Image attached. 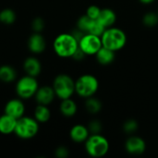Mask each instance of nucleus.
<instances>
[{"label": "nucleus", "instance_id": "obj_1", "mask_svg": "<svg viewBox=\"0 0 158 158\" xmlns=\"http://www.w3.org/2000/svg\"><path fill=\"white\" fill-rule=\"evenodd\" d=\"M53 47L59 57L68 58L72 57L79 47V43L71 33H61L55 38Z\"/></svg>", "mask_w": 158, "mask_h": 158}, {"label": "nucleus", "instance_id": "obj_2", "mask_svg": "<svg viewBox=\"0 0 158 158\" xmlns=\"http://www.w3.org/2000/svg\"><path fill=\"white\" fill-rule=\"evenodd\" d=\"M101 40L104 47L117 52L125 46L127 43V35L121 29L111 26L105 30L101 35Z\"/></svg>", "mask_w": 158, "mask_h": 158}, {"label": "nucleus", "instance_id": "obj_3", "mask_svg": "<svg viewBox=\"0 0 158 158\" xmlns=\"http://www.w3.org/2000/svg\"><path fill=\"white\" fill-rule=\"evenodd\" d=\"M39 131V122L31 117L23 116L17 119L14 133L21 140H30L37 135Z\"/></svg>", "mask_w": 158, "mask_h": 158}, {"label": "nucleus", "instance_id": "obj_4", "mask_svg": "<svg viewBox=\"0 0 158 158\" xmlns=\"http://www.w3.org/2000/svg\"><path fill=\"white\" fill-rule=\"evenodd\" d=\"M53 89L56 96L60 100L71 98L75 93V81L68 74L57 75L53 81Z\"/></svg>", "mask_w": 158, "mask_h": 158}, {"label": "nucleus", "instance_id": "obj_5", "mask_svg": "<svg viewBox=\"0 0 158 158\" xmlns=\"http://www.w3.org/2000/svg\"><path fill=\"white\" fill-rule=\"evenodd\" d=\"M85 150L92 157H103L109 150V143L101 134H92L85 141Z\"/></svg>", "mask_w": 158, "mask_h": 158}, {"label": "nucleus", "instance_id": "obj_6", "mask_svg": "<svg viewBox=\"0 0 158 158\" xmlns=\"http://www.w3.org/2000/svg\"><path fill=\"white\" fill-rule=\"evenodd\" d=\"M98 87V80L91 74L81 75L75 81V93L83 98L94 96V94L97 92Z\"/></svg>", "mask_w": 158, "mask_h": 158}, {"label": "nucleus", "instance_id": "obj_7", "mask_svg": "<svg viewBox=\"0 0 158 158\" xmlns=\"http://www.w3.org/2000/svg\"><path fill=\"white\" fill-rule=\"evenodd\" d=\"M39 88L38 81L36 77H32L30 75H25L19 79L16 83V94L17 95L22 99L27 100L31 97H34L37 90Z\"/></svg>", "mask_w": 158, "mask_h": 158}, {"label": "nucleus", "instance_id": "obj_8", "mask_svg": "<svg viewBox=\"0 0 158 158\" xmlns=\"http://www.w3.org/2000/svg\"><path fill=\"white\" fill-rule=\"evenodd\" d=\"M102 46L101 37L91 33H85L79 41V47L87 56L95 55Z\"/></svg>", "mask_w": 158, "mask_h": 158}, {"label": "nucleus", "instance_id": "obj_9", "mask_svg": "<svg viewBox=\"0 0 158 158\" xmlns=\"http://www.w3.org/2000/svg\"><path fill=\"white\" fill-rule=\"evenodd\" d=\"M4 113L15 118L16 119L23 117L25 113V106L22 99L19 97L10 99L8 102H6L4 107Z\"/></svg>", "mask_w": 158, "mask_h": 158}, {"label": "nucleus", "instance_id": "obj_10", "mask_svg": "<svg viewBox=\"0 0 158 158\" xmlns=\"http://www.w3.org/2000/svg\"><path fill=\"white\" fill-rule=\"evenodd\" d=\"M126 151L133 156L143 155L146 149V143L143 139L139 136H131L125 143Z\"/></svg>", "mask_w": 158, "mask_h": 158}, {"label": "nucleus", "instance_id": "obj_11", "mask_svg": "<svg viewBox=\"0 0 158 158\" xmlns=\"http://www.w3.org/2000/svg\"><path fill=\"white\" fill-rule=\"evenodd\" d=\"M55 97H56V94L53 87L47 85L39 87L34 95L35 101L40 105H44V106L50 105L54 101Z\"/></svg>", "mask_w": 158, "mask_h": 158}, {"label": "nucleus", "instance_id": "obj_12", "mask_svg": "<svg viewBox=\"0 0 158 158\" xmlns=\"http://www.w3.org/2000/svg\"><path fill=\"white\" fill-rule=\"evenodd\" d=\"M46 43L41 32H33L28 39V48L32 54H41L45 50Z\"/></svg>", "mask_w": 158, "mask_h": 158}, {"label": "nucleus", "instance_id": "obj_13", "mask_svg": "<svg viewBox=\"0 0 158 158\" xmlns=\"http://www.w3.org/2000/svg\"><path fill=\"white\" fill-rule=\"evenodd\" d=\"M23 69L27 75L37 77L42 71V64L35 56H29L23 62Z\"/></svg>", "mask_w": 158, "mask_h": 158}, {"label": "nucleus", "instance_id": "obj_14", "mask_svg": "<svg viewBox=\"0 0 158 158\" xmlns=\"http://www.w3.org/2000/svg\"><path fill=\"white\" fill-rule=\"evenodd\" d=\"M89 134H90V131H89L88 128L83 125H81V124L73 126L69 131L70 139L73 142L78 143H83V142L85 143V141L90 136Z\"/></svg>", "mask_w": 158, "mask_h": 158}, {"label": "nucleus", "instance_id": "obj_15", "mask_svg": "<svg viewBox=\"0 0 158 158\" xmlns=\"http://www.w3.org/2000/svg\"><path fill=\"white\" fill-rule=\"evenodd\" d=\"M16 123L17 119L15 118L4 113V115L0 117V133L5 135L14 133Z\"/></svg>", "mask_w": 158, "mask_h": 158}, {"label": "nucleus", "instance_id": "obj_16", "mask_svg": "<svg viewBox=\"0 0 158 158\" xmlns=\"http://www.w3.org/2000/svg\"><path fill=\"white\" fill-rule=\"evenodd\" d=\"M106 28L111 27L117 19L115 11L111 8H101L99 17L97 19Z\"/></svg>", "mask_w": 158, "mask_h": 158}, {"label": "nucleus", "instance_id": "obj_17", "mask_svg": "<svg viewBox=\"0 0 158 158\" xmlns=\"http://www.w3.org/2000/svg\"><path fill=\"white\" fill-rule=\"evenodd\" d=\"M59 109H60L61 114L64 117L71 118V117L75 116L78 108H77L76 103L71 98H68V99L61 100V104H60Z\"/></svg>", "mask_w": 158, "mask_h": 158}, {"label": "nucleus", "instance_id": "obj_18", "mask_svg": "<svg viewBox=\"0 0 158 158\" xmlns=\"http://www.w3.org/2000/svg\"><path fill=\"white\" fill-rule=\"evenodd\" d=\"M95 56L97 61L101 65H109L115 59V52L106 47L102 46L99 49V51L95 54Z\"/></svg>", "mask_w": 158, "mask_h": 158}, {"label": "nucleus", "instance_id": "obj_19", "mask_svg": "<svg viewBox=\"0 0 158 158\" xmlns=\"http://www.w3.org/2000/svg\"><path fill=\"white\" fill-rule=\"evenodd\" d=\"M33 118L39 123H46L51 118V111L47 106L38 104V106L34 109Z\"/></svg>", "mask_w": 158, "mask_h": 158}, {"label": "nucleus", "instance_id": "obj_20", "mask_svg": "<svg viewBox=\"0 0 158 158\" xmlns=\"http://www.w3.org/2000/svg\"><path fill=\"white\" fill-rule=\"evenodd\" d=\"M17 78L16 69L9 65H3L0 67V81L5 83L13 82Z\"/></svg>", "mask_w": 158, "mask_h": 158}, {"label": "nucleus", "instance_id": "obj_21", "mask_svg": "<svg viewBox=\"0 0 158 158\" xmlns=\"http://www.w3.org/2000/svg\"><path fill=\"white\" fill-rule=\"evenodd\" d=\"M85 108L90 114H97L102 109V103L97 98L91 96V97L86 98Z\"/></svg>", "mask_w": 158, "mask_h": 158}, {"label": "nucleus", "instance_id": "obj_22", "mask_svg": "<svg viewBox=\"0 0 158 158\" xmlns=\"http://www.w3.org/2000/svg\"><path fill=\"white\" fill-rule=\"evenodd\" d=\"M16 13L12 8H4L0 11V22L5 25H11L16 21Z\"/></svg>", "mask_w": 158, "mask_h": 158}, {"label": "nucleus", "instance_id": "obj_23", "mask_svg": "<svg viewBox=\"0 0 158 158\" xmlns=\"http://www.w3.org/2000/svg\"><path fill=\"white\" fill-rule=\"evenodd\" d=\"M143 22L144 26L153 28L158 24V14L155 12H148L143 18Z\"/></svg>", "mask_w": 158, "mask_h": 158}, {"label": "nucleus", "instance_id": "obj_24", "mask_svg": "<svg viewBox=\"0 0 158 158\" xmlns=\"http://www.w3.org/2000/svg\"><path fill=\"white\" fill-rule=\"evenodd\" d=\"M93 21V19L89 18L86 14L81 16L78 21H77V28L79 30H81V31H83L84 33H87L89 31V28L91 26V23Z\"/></svg>", "mask_w": 158, "mask_h": 158}, {"label": "nucleus", "instance_id": "obj_25", "mask_svg": "<svg viewBox=\"0 0 158 158\" xmlns=\"http://www.w3.org/2000/svg\"><path fill=\"white\" fill-rule=\"evenodd\" d=\"M139 128V124L137 122V120L135 119H128L125 121V123L123 124V131L128 133V134H131V133H134Z\"/></svg>", "mask_w": 158, "mask_h": 158}, {"label": "nucleus", "instance_id": "obj_26", "mask_svg": "<svg viewBox=\"0 0 158 158\" xmlns=\"http://www.w3.org/2000/svg\"><path fill=\"white\" fill-rule=\"evenodd\" d=\"M31 29L34 32H42L44 29V20L41 17L35 18L31 22Z\"/></svg>", "mask_w": 158, "mask_h": 158}, {"label": "nucleus", "instance_id": "obj_27", "mask_svg": "<svg viewBox=\"0 0 158 158\" xmlns=\"http://www.w3.org/2000/svg\"><path fill=\"white\" fill-rule=\"evenodd\" d=\"M100 11H101V8L95 5H93V6H90L87 10H86V15L93 19H97L98 17H99V14H100Z\"/></svg>", "mask_w": 158, "mask_h": 158}, {"label": "nucleus", "instance_id": "obj_28", "mask_svg": "<svg viewBox=\"0 0 158 158\" xmlns=\"http://www.w3.org/2000/svg\"><path fill=\"white\" fill-rule=\"evenodd\" d=\"M87 128H88L90 133L97 134V133H100V131H102V124L99 120H93L89 123Z\"/></svg>", "mask_w": 158, "mask_h": 158}, {"label": "nucleus", "instance_id": "obj_29", "mask_svg": "<svg viewBox=\"0 0 158 158\" xmlns=\"http://www.w3.org/2000/svg\"><path fill=\"white\" fill-rule=\"evenodd\" d=\"M69 155V149L65 146H59L55 151V156L57 158H67Z\"/></svg>", "mask_w": 158, "mask_h": 158}, {"label": "nucleus", "instance_id": "obj_30", "mask_svg": "<svg viewBox=\"0 0 158 158\" xmlns=\"http://www.w3.org/2000/svg\"><path fill=\"white\" fill-rule=\"evenodd\" d=\"M85 56H86V55L83 53V51H82L80 47H78V49L76 50V52H75L74 55L72 56V58H74V59H76V60H81Z\"/></svg>", "mask_w": 158, "mask_h": 158}, {"label": "nucleus", "instance_id": "obj_31", "mask_svg": "<svg viewBox=\"0 0 158 158\" xmlns=\"http://www.w3.org/2000/svg\"><path fill=\"white\" fill-rule=\"evenodd\" d=\"M139 1L143 5H149V4H152L155 0H139Z\"/></svg>", "mask_w": 158, "mask_h": 158}, {"label": "nucleus", "instance_id": "obj_32", "mask_svg": "<svg viewBox=\"0 0 158 158\" xmlns=\"http://www.w3.org/2000/svg\"><path fill=\"white\" fill-rule=\"evenodd\" d=\"M157 14H158V13H157Z\"/></svg>", "mask_w": 158, "mask_h": 158}]
</instances>
